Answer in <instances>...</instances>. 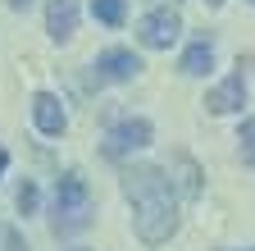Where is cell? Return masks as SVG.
<instances>
[{"label": "cell", "mask_w": 255, "mask_h": 251, "mask_svg": "<svg viewBox=\"0 0 255 251\" xmlns=\"http://www.w3.org/2000/svg\"><path fill=\"white\" fill-rule=\"evenodd\" d=\"M123 197L132 201V229L141 238V247H164L182 215H178V192H173V178L155 165H132L123 174Z\"/></svg>", "instance_id": "6da1fadb"}, {"label": "cell", "mask_w": 255, "mask_h": 251, "mask_svg": "<svg viewBox=\"0 0 255 251\" xmlns=\"http://www.w3.org/2000/svg\"><path fill=\"white\" fill-rule=\"evenodd\" d=\"M96 219V197L78 169H64L55 178V192H50V229L55 238H73L82 229H91Z\"/></svg>", "instance_id": "7a4b0ae2"}, {"label": "cell", "mask_w": 255, "mask_h": 251, "mask_svg": "<svg viewBox=\"0 0 255 251\" xmlns=\"http://www.w3.org/2000/svg\"><path fill=\"white\" fill-rule=\"evenodd\" d=\"M150 123L146 119H123V123H114V128L105 133V155H110V160H123V155H132V151H146L150 146Z\"/></svg>", "instance_id": "3957f363"}, {"label": "cell", "mask_w": 255, "mask_h": 251, "mask_svg": "<svg viewBox=\"0 0 255 251\" xmlns=\"http://www.w3.org/2000/svg\"><path fill=\"white\" fill-rule=\"evenodd\" d=\"M178 32H182V18H178V9H150L141 23H137V37H141V46H150V50H169L173 41H178Z\"/></svg>", "instance_id": "277c9868"}, {"label": "cell", "mask_w": 255, "mask_h": 251, "mask_svg": "<svg viewBox=\"0 0 255 251\" xmlns=\"http://www.w3.org/2000/svg\"><path fill=\"white\" fill-rule=\"evenodd\" d=\"M137 73H141V59L123 46H110L96 55V78H105V82H132Z\"/></svg>", "instance_id": "5b68a950"}, {"label": "cell", "mask_w": 255, "mask_h": 251, "mask_svg": "<svg viewBox=\"0 0 255 251\" xmlns=\"http://www.w3.org/2000/svg\"><path fill=\"white\" fill-rule=\"evenodd\" d=\"M32 123H37L41 137H64L69 114H64V105H59L55 91H37V96H32Z\"/></svg>", "instance_id": "8992f818"}, {"label": "cell", "mask_w": 255, "mask_h": 251, "mask_svg": "<svg viewBox=\"0 0 255 251\" xmlns=\"http://www.w3.org/2000/svg\"><path fill=\"white\" fill-rule=\"evenodd\" d=\"M246 105V78L242 73H228L214 91H205V110L210 114H237Z\"/></svg>", "instance_id": "52a82bcc"}, {"label": "cell", "mask_w": 255, "mask_h": 251, "mask_svg": "<svg viewBox=\"0 0 255 251\" xmlns=\"http://www.w3.org/2000/svg\"><path fill=\"white\" fill-rule=\"evenodd\" d=\"M46 32L55 41H69L78 32V0H50L46 5Z\"/></svg>", "instance_id": "ba28073f"}, {"label": "cell", "mask_w": 255, "mask_h": 251, "mask_svg": "<svg viewBox=\"0 0 255 251\" xmlns=\"http://www.w3.org/2000/svg\"><path fill=\"white\" fill-rule=\"evenodd\" d=\"M210 69H214V41L201 37V41H191V46H187V55H182V73L201 78V73H210Z\"/></svg>", "instance_id": "9c48e42d"}, {"label": "cell", "mask_w": 255, "mask_h": 251, "mask_svg": "<svg viewBox=\"0 0 255 251\" xmlns=\"http://www.w3.org/2000/svg\"><path fill=\"white\" fill-rule=\"evenodd\" d=\"M173 169H178V187H182V197H201V169H196V160L178 155Z\"/></svg>", "instance_id": "30bf717a"}, {"label": "cell", "mask_w": 255, "mask_h": 251, "mask_svg": "<svg viewBox=\"0 0 255 251\" xmlns=\"http://www.w3.org/2000/svg\"><path fill=\"white\" fill-rule=\"evenodd\" d=\"M37 206H41V192H37V183H32V178H23V183H18V192H14V210L27 219V215H37Z\"/></svg>", "instance_id": "8fae6325"}, {"label": "cell", "mask_w": 255, "mask_h": 251, "mask_svg": "<svg viewBox=\"0 0 255 251\" xmlns=\"http://www.w3.org/2000/svg\"><path fill=\"white\" fill-rule=\"evenodd\" d=\"M91 18L105 23V27H119L123 23V0H91Z\"/></svg>", "instance_id": "7c38bea8"}, {"label": "cell", "mask_w": 255, "mask_h": 251, "mask_svg": "<svg viewBox=\"0 0 255 251\" xmlns=\"http://www.w3.org/2000/svg\"><path fill=\"white\" fill-rule=\"evenodd\" d=\"M237 151H242V165H255V119H242V128H237Z\"/></svg>", "instance_id": "4fadbf2b"}, {"label": "cell", "mask_w": 255, "mask_h": 251, "mask_svg": "<svg viewBox=\"0 0 255 251\" xmlns=\"http://www.w3.org/2000/svg\"><path fill=\"white\" fill-rule=\"evenodd\" d=\"M0 238H5V251H27V242L18 238V229H5Z\"/></svg>", "instance_id": "5bb4252c"}, {"label": "cell", "mask_w": 255, "mask_h": 251, "mask_svg": "<svg viewBox=\"0 0 255 251\" xmlns=\"http://www.w3.org/2000/svg\"><path fill=\"white\" fill-rule=\"evenodd\" d=\"M5 169H9V151L0 146V178H5Z\"/></svg>", "instance_id": "9a60e30c"}, {"label": "cell", "mask_w": 255, "mask_h": 251, "mask_svg": "<svg viewBox=\"0 0 255 251\" xmlns=\"http://www.w3.org/2000/svg\"><path fill=\"white\" fill-rule=\"evenodd\" d=\"M9 5H14V9H23V5H32V0H9Z\"/></svg>", "instance_id": "2e32d148"}, {"label": "cell", "mask_w": 255, "mask_h": 251, "mask_svg": "<svg viewBox=\"0 0 255 251\" xmlns=\"http://www.w3.org/2000/svg\"><path fill=\"white\" fill-rule=\"evenodd\" d=\"M69 251H91V247H69Z\"/></svg>", "instance_id": "e0dca14e"}, {"label": "cell", "mask_w": 255, "mask_h": 251, "mask_svg": "<svg viewBox=\"0 0 255 251\" xmlns=\"http://www.w3.org/2000/svg\"><path fill=\"white\" fill-rule=\"evenodd\" d=\"M205 5H223V0H205Z\"/></svg>", "instance_id": "ac0fdd59"}, {"label": "cell", "mask_w": 255, "mask_h": 251, "mask_svg": "<svg viewBox=\"0 0 255 251\" xmlns=\"http://www.w3.org/2000/svg\"><path fill=\"white\" fill-rule=\"evenodd\" d=\"M251 5H255V0H251Z\"/></svg>", "instance_id": "d6986e66"}]
</instances>
